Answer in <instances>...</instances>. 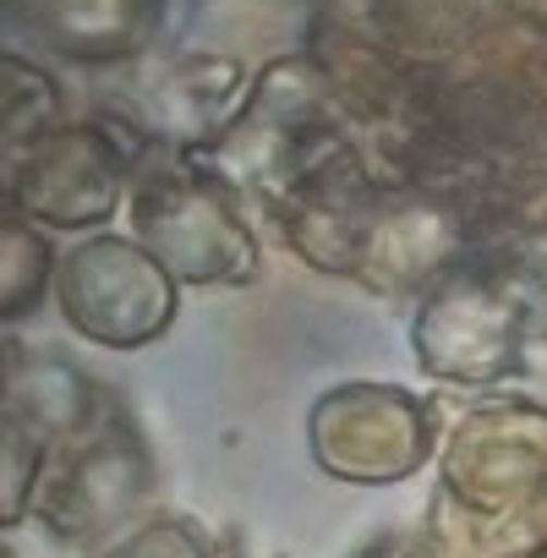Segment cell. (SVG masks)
<instances>
[{
	"label": "cell",
	"mask_w": 547,
	"mask_h": 558,
	"mask_svg": "<svg viewBox=\"0 0 547 558\" xmlns=\"http://www.w3.org/2000/svg\"><path fill=\"white\" fill-rule=\"evenodd\" d=\"M56 296L77 335L116 351L159 340L175 318V279L126 235H94L72 246L56 279Z\"/></svg>",
	"instance_id": "cell-1"
},
{
	"label": "cell",
	"mask_w": 547,
	"mask_h": 558,
	"mask_svg": "<svg viewBox=\"0 0 547 558\" xmlns=\"http://www.w3.org/2000/svg\"><path fill=\"white\" fill-rule=\"evenodd\" d=\"M132 225L143 235V252L192 286L214 279H246L252 274V241L241 219L230 214L224 192L197 170H154L132 192Z\"/></svg>",
	"instance_id": "cell-2"
},
{
	"label": "cell",
	"mask_w": 547,
	"mask_h": 558,
	"mask_svg": "<svg viewBox=\"0 0 547 558\" xmlns=\"http://www.w3.org/2000/svg\"><path fill=\"white\" fill-rule=\"evenodd\" d=\"M121 175H126V159L99 126H61L23 148L12 186L23 208L39 214L45 225L77 230L116 208Z\"/></svg>",
	"instance_id": "cell-3"
},
{
	"label": "cell",
	"mask_w": 547,
	"mask_h": 558,
	"mask_svg": "<svg viewBox=\"0 0 547 558\" xmlns=\"http://www.w3.org/2000/svg\"><path fill=\"white\" fill-rule=\"evenodd\" d=\"M422 329H454V340L422 345V356L438 373H454L465 384L498 373L509 362V345H514V313H509V302L493 296V291H476V286H454L449 296H438L422 313Z\"/></svg>",
	"instance_id": "cell-4"
},
{
	"label": "cell",
	"mask_w": 547,
	"mask_h": 558,
	"mask_svg": "<svg viewBox=\"0 0 547 558\" xmlns=\"http://www.w3.org/2000/svg\"><path fill=\"white\" fill-rule=\"evenodd\" d=\"M45 274H50V252L39 246V235H28L17 225H0V318L23 313L39 296Z\"/></svg>",
	"instance_id": "cell-5"
},
{
	"label": "cell",
	"mask_w": 547,
	"mask_h": 558,
	"mask_svg": "<svg viewBox=\"0 0 547 558\" xmlns=\"http://www.w3.org/2000/svg\"><path fill=\"white\" fill-rule=\"evenodd\" d=\"M39 476V444L17 416H0V520H12L28 482Z\"/></svg>",
	"instance_id": "cell-6"
}]
</instances>
